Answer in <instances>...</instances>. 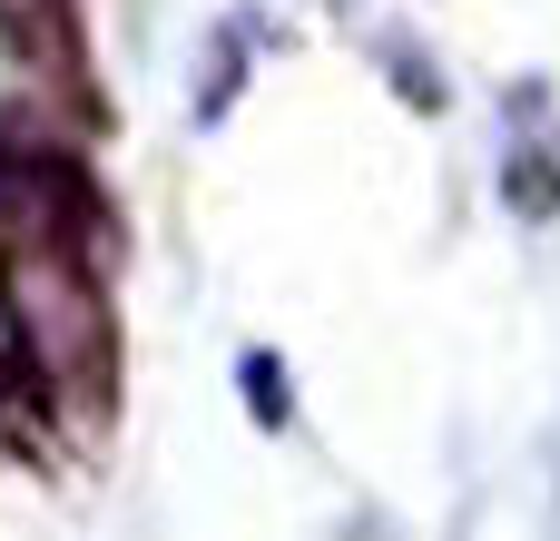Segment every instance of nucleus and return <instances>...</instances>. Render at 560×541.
I'll return each instance as SVG.
<instances>
[{
    "instance_id": "2",
    "label": "nucleus",
    "mask_w": 560,
    "mask_h": 541,
    "mask_svg": "<svg viewBox=\"0 0 560 541\" xmlns=\"http://www.w3.org/2000/svg\"><path fill=\"white\" fill-rule=\"evenodd\" d=\"M502 207H512V217H560V148H541L532 128H522L512 158H502Z\"/></svg>"
},
{
    "instance_id": "1",
    "label": "nucleus",
    "mask_w": 560,
    "mask_h": 541,
    "mask_svg": "<svg viewBox=\"0 0 560 541\" xmlns=\"http://www.w3.org/2000/svg\"><path fill=\"white\" fill-rule=\"evenodd\" d=\"M0 306H10V335L49 424L108 394V286L89 246H0Z\"/></svg>"
},
{
    "instance_id": "4",
    "label": "nucleus",
    "mask_w": 560,
    "mask_h": 541,
    "mask_svg": "<svg viewBox=\"0 0 560 541\" xmlns=\"http://www.w3.org/2000/svg\"><path fill=\"white\" fill-rule=\"evenodd\" d=\"M236 375H246V404H266V434H285V424H295V394H285V365H276V355H246Z\"/></svg>"
},
{
    "instance_id": "3",
    "label": "nucleus",
    "mask_w": 560,
    "mask_h": 541,
    "mask_svg": "<svg viewBox=\"0 0 560 541\" xmlns=\"http://www.w3.org/2000/svg\"><path fill=\"white\" fill-rule=\"evenodd\" d=\"M374 59H384L394 99H413L423 118H443V108H453V89H443V59H433L423 39H404V30H374Z\"/></svg>"
},
{
    "instance_id": "5",
    "label": "nucleus",
    "mask_w": 560,
    "mask_h": 541,
    "mask_svg": "<svg viewBox=\"0 0 560 541\" xmlns=\"http://www.w3.org/2000/svg\"><path fill=\"white\" fill-rule=\"evenodd\" d=\"M315 10H345V20H354V10H364V0H315Z\"/></svg>"
}]
</instances>
